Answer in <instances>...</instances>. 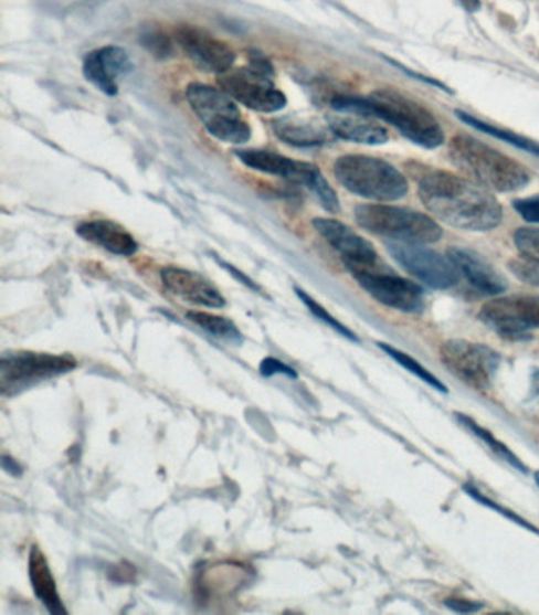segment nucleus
<instances>
[{"label":"nucleus","instance_id":"obj_1","mask_svg":"<svg viewBox=\"0 0 539 615\" xmlns=\"http://www.w3.org/2000/svg\"><path fill=\"white\" fill-rule=\"evenodd\" d=\"M425 210L454 229L490 232L504 219V208L489 189L447 171H431L418 181Z\"/></svg>","mask_w":539,"mask_h":615},{"label":"nucleus","instance_id":"obj_2","mask_svg":"<svg viewBox=\"0 0 539 615\" xmlns=\"http://www.w3.org/2000/svg\"><path fill=\"white\" fill-rule=\"evenodd\" d=\"M332 108L339 113L384 120L398 128L406 140L424 149L440 148L446 140L445 131L435 116L399 91H376L369 97L337 95L332 98Z\"/></svg>","mask_w":539,"mask_h":615},{"label":"nucleus","instance_id":"obj_3","mask_svg":"<svg viewBox=\"0 0 539 615\" xmlns=\"http://www.w3.org/2000/svg\"><path fill=\"white\" fill-rule=\"evenodd\" d=\"M447 153L462 173L494 192H517L530 184V174L522 165L468 135L451 138Z\"/></svg>","mask_w":539,"mask_h":615},{"label":"nucleus","instance_id":"obj_4","mask_svg":"<svg viewBox=\"0 0 539 615\" xmlns=\"http://www.w3.org/2000/svg\"><path fill=\"white\" fill-rule=\"evenodd\" d=\"M334 176L339 184L366 200L390 203L409 193L405 176L387 160L362 153H348L334 163Z\"/></svg>","mask_w":539,"mask_h":615},{"label":"nucleus","instance_id":"obj_5","mask_svg":"<svg viewBox=\"0 0 539 615\" xmlns=\"http://www.w3.org/2000/svg\"><path fill=\"white\" fill-rule=\"evenodd\" d=\"M355 219L366 232L401 243L432 244L442 240L443 230L423 212L388 204H359Z\"/></svg>","mask_w":539,"mask_h":615},{"label":"nucleus","instance_id":"obj_6","mask_svg":"<svg viewBox=\"0 0 539 615\" xmlns=\"http://www.w3.org/2000/svg\"><path fill=\"white\" fill-rule=\"evenodd\" d=\"M186 97L200 123L219 141L241 146L251 140V126L237 108L236 100L225 91L192 83L187 87Z\"/></svg>","mask_w":539,"mask_h":615},{"label":"nucleus","instance_id":"obj_7","mask_svg":"<svg viewBox=\"0 0 539 615\" xmlns=\"http://www.w3.org/2000/svg\"><path fill=\"white\" fill-rule=\"evenodd\" d=\"M237 159L245 167L260 171V173L276 176L285 181L306 187L318 198L326 211L332 212V214L340 211V201L336 190L326 181L325 176L315 165L288 159L282 153L270 151H241L237 152Z\"/></svg>","mask_w":539,"mask_h":615},{"label":"nucleus","instance_id":"obj_8","mask_svg":"<svg viewBox=\"0 0 539 615\" xmlns=\"http://www.w3.org/2000/svg\"><path fill=\"white\" fill-rule=\"evenodd\" d=\"M78 362L70 354L6 353L0 361V390L6 395L23 393L54 377L75 371Z\"/></svg>","mask_w":539,"mask_h":615},{"label":"nucleus","instance_id":"obj_9","mask_svg":"<svg viewBox=\"0 0 539 615\" xmlns=\"http://www.w3.org/2000/svg\"><path fill=\"white\" fill-rule=\"evenodd\" d=\"M479 318L505 339H528L539 329V295L500 296L484 304Z\"/></svg>","mask_w":539,"mask_h":615},{"label":"nucleus","instance_id":"obj_10","mask_svg":"<svg viewBox=\"0 0 539 615\" xmlns=\"http://www.w3.org/2000/svg\"><path fill=\"white\" fill-rule=\"evenodd\" d=\"M273 72L247 65L220 76V86L245 108L258 113H277L287 105V97L273 82Z\"/></svg>","mask_w":539,"mask_h":615},{"label":"nucleus","instance_id":"obj_11","mask_svg":"<svg viewBox=\"0 0 539 615\" xmlns=\"http://www.w3.org/2000/svg\"><path fill=\"white\" fill-rule=\"evenodd\" d=\"M388 251L410 276L434 290H447L459 282V273L450 256H443L425 244L388 241Z\"/></svg>","mask_w":539,"mask_h":615},{"label":"nucleus","instance_id":"obj_12","mask_svg":"<svg viewBox=\"0 0 539 615\" xmlns=\"http://www.w3.org/2000/svg\"><path fill=\"white\" fill-rule=\"evenodd\" d=\"M440 358L447 371L482 391L490 386L500 364V357L493 349L468 340H446L440 349Z\"/></svg>","mask_w":539,"mask_h":615},{"label":"nucleus","instance_id":"obj_13","mask_svg":"<svg viewBox=\"0 0 539 615\" xmlns=\"http://www.w3.org/2000/svg\"><path fill=\"white\" fill-rule=\"evenodd\" d=\"M351 276L362 290L390 309L405 314H421L424 310L423 288L412 280L395 276L383 266L353 271Z\"/></svg>","mask_w":539,"mask_h":615},{"label":"nucleus","instance_id":"obj_14","mask_svg":"<svg viewBox=\"0 0 539 615\" xmlns=\"http://www.w3.org/2000/svg\"><path fill=\"white\" fill-rule=\"evenodd\" d=\"M311 225L323 240L340 255L344 265L350 273L383 266L376 247L345 223L336 221V219L317 218L311 221Z\"/></svg>","mask_w":539,"mask_h":615},{"label":"nucleus","instance_id":"obj_15","mask_svg":"<svg viewBox=\"0 0 539 615\" xmlns=\"http://www.w3.org/2000/svg\"><path fill=\"white\" fill-rule=\"evenodd\" d=\"M178 43L198 68L214 75H225L236 61V54L226 43L193 25L179 29Z\"/></svg>","mask_w":539,"mask_h":615},{"label":"nucleus","instance_id":"obj_16","mask_svg":"<svg viewBox=\"0 0 539 615\" xmlns=\"http://www.w3.org/2000/svg\"><path fill=\"white\" fill-rule=\"evenodd\" d=\"M165 290L182 301L208 309H223L226 306L222 293L200 274L184 267L168 266L160 271Z\"/></svg>","mask_w":539,"mask_h":615},{"label":"nucleus","instance_id":"obj_17","mask_svg":"<svg viewBox=\"0 0 539 615\" xmlns=\"http://www.w3.org/2000/svg\"><path fill=\"white\" fill-rule=\"evenodd\" d=\"M134 68L127 51L119 46H104L91 51L84 57L83 73L101 93L116 95L119 79Z\"/></svg>","mask_w":539,"mask_h":615},{"label":"nucleus","instance_id":"obj_18","mask_svg":"<svg viewBox=\"0 0 539 615\" xmlns=\"http://www.w3.org/2000/svg\"><path fill=\"white\" fill-rule=\"evenodd\" d=\"M447 256L456 266L459 276L484 295H501L508 288L505 277L484 256L471 248L451 247L447 248Z\"/></svg>","mask_w":539,"mask_h":615},{"label":"nucleus","instance_id":"obj_19","mask_svg":"<svg viewBox=\"0 0 539 615\" xmlns=\"http://www.w3.org/2000/svg\"><path fill=\"white\" fill-rule=\"evenodd\" d=\"M76 233L87 243L105 248L109 254L131 256L138 252V243L124 226L106 219L80 223Z\"/></svg>","mask_w":539,"mask_h":615},{"label":"nucleus","instance_id":"obj_20","mask_svg":"<svg viewBox=\"0 0 539 615\" xmlns=\"http://www.w3.org/2000/svg\"><path fill=\"white\" fill-rule=\"evenodd\" d=\"M329 131L345 141L358 145L380 146L390 140L387 128L368 116L340 113L328 117Z\"/></svg>","mask_w":539,"mask_h":615},{"label":"nucleus","instance_id":"obj_21","mask_svg":"<svg viewBox=\"0 0 539 615\" xmlns=\"http://www.w3.org/2000/svg\"><path fill=\"white\" fill-rule=\"evenodd\" d=\"M29 580L36 600L46 607L47 613L54 615L67 614L61 596H59L56 581L51 573L50 563L39 544H32L29 552Z\"/></svg>","mask_w":539,"mask_h":615},{"label":"nucleus","instance_id":"obj_22","mask_svg":"<svg viewBox=\"0 0 539 615\" xmlns=\"http://www.w3.org/2000/svg\"><path fill=\"white\" fill-rule=\"evenodd\" d=\"M274 134L278 140L298 146V148H311V146L325 145L328 141V135L320 127L292 119L276 120Z\"/></svg>","mask_w":539,"mask_h":615},{"label":"nucleus","instance_id":"obj_23","mask_svg":"<svg viewBox=\"0 0 539 615\" xmlns=\"http://www.w3.org/2000/svg\"><path fill=\"white\" fill-rule=\"evenodd\" d=\"M456 115L459 116V119L464 120L467 126L475 128V130L490 135V137L497 138V140L508 142V145L515 146V148L520 149V151H526L531 153V156L539 157V142L522 137V135H517L515 131L506 130V128L495 127L493 124L484 123V120L467 115V113L456 112Z\"/></svg>","mask_w":539,"mask_h":615},{"label":"nucleus","instance_id":"obj_24","mask_svg":"<svg viewBox=\"0 0 539 615\" xmlns=\"http://www.w3.org/2000/svg\"><path fill=\"white\" fill-rule=\"evenodd\" d=\"M187 318H189L192 324L200 326L208 335L218 337V339L223 340V342L242 343V340H244L237 326L229 320V318L220 317V315L200 312V310H190V312L187 314Z\"/></svg>","mask_w":539,"mask_h":615},{"label":"nucleus","instance_id":"obj_25","mask_svg":"<svg viewBox=\"0 0 539 615\" xmlns=\"http://www.w3.org/2000/svg\"><path fill=\"white\" fill-rule=\"evenodd\" d=\"M454 416H456L462 426L467 427V430L471 431L473 435H476V437H478L484 445L489 446L495 456L504 459L506 464L511 465V467L519 470L520 474H527L526 465H524L522 460H520L519 457H517L516 454L505 445V443L497 441V438H495L489 431L479 426V424L476 423V421H473L471 416L462 415V413H456Z\"/></svg>","mask_w":539,"mask_h":615},{"label":"nucleus","instance_id":"obj_26","mask_svg":"<svg viewBox=\"0 0 539 615\" xmlns=\"http://www.w3.org/2000/svg\"><path fill=\"white\" fill-rule=\"evenodd\" d=\"M379 349L383 350L391 360L401 364L405 371L412 372L413 375H416L418 379L423 380L424 383H427L429 386L434 388V390L438 391V393L446 394L447 388L445 384L440 382L438 379L434 375V373L429 372L427 369L424 368L421 362L414 360V358L410 357V354L403 353V351L394 349L392 346H388V343H379Z\"/></svg>","mask_w":539,"mask_h":615},{"label":"nucleus","instance_id":"obj_27","mask_svg":"<svg viewBox=\"0 0 539 615\" xmlns=\"http://www.w3.org/2000/svg\"><path fill=\"white\" fill-rule=\"evenodd\" d=\"M295 291L300 301H303L304 306L310 310L315 318H318V320L323 321V324L328 325L329 328L334 329V331L339 332V335L344 336L345 339L351 340V342L355 343L359 342L358 336H356L351 329H348L347 326L340 324L336 317H332V315L329 314L320 303L315 301L311 296L307 295L304 290H299V288H295Z\"/></svg>","mask_w":539,"mask_h":615},{"label":"nucleus","instance_id":"obj_28","mask_svg":"<svg viewBox=\"0 0 539 615\" xmlns=\"http://www.w3.org/2000/svg\"><path fill=\"white\" fill-rule=\"evenodd\" d=\"M515 243L517 251L522 256L539 263V226H526V229L517 230Z\"/></svg>","mask_w":539,"mask_h":615},{"label":"nucleus","instance_id":"obj_29","mask_svg":"<svg viewBox=\"0 0 539 615\" xmlns=\"http://www.w3.org/2000/svg\"><path fill=\"white\" fill-rule=\"evenodd\" d=\"M508 266L517 279L530 287L539 288V263L524 256V258L511 259Z\"/></svg>","mask_w":539,"mask_h":615},{"label":"nucleus","instance_id":"obj_30","mask_svg":"<svg viewBox=\"0 0 539 615\" xmlns=\"http://www.w3.org/2000/svg\"><path fill=\"white\" fill-rule=\"evenodd\" d=\"M465 490H467L468 496L473 497L476 501H479V503H483L484 507L490 508V510L497 511L498 515L505 516V518L509 519V521L516 522L517 526L524 527V529L539 534V530L535 529V527L531 526V523H528L526 519L519 518V516L515 515V512L506 510V508L501 507V505L487 499V497H484L483 494L478 492V490L471 488V486H465Z\"/></svg>","mask_w":539,"mask_h":615},{"label":"nucleus","instance_id":"obj_31","mask_svg":"<svg viewBox=\"0 0 539 615\" xmlns=\"http://www.w3.org/2000/svg\"><path fill=\"white\" fill-rule=\"evenodd\" d=\"M141 42L156 56L168 57L172 53L170 39L159 31L142 32Z\"/></svg>","mask_w":539,"mask_h":615},{"label":"nucleus","instance_id":"obj_32","mask_svg":"<svg viewBox=\"0 0 539 615\" xmlns=\"http://www.w3.org/2000/svg\"><path fill=\"white\" fill-rule=\"evenodd\" d=\"M260 373L266 379L274 375H285L292 380L299 379L298 372L292 365L285 364L284 361L276 360V358H264L262 364H260Z\"/></svg>","mask_w":539,"mask_h":615},{"label":"nucleus","instance_id":"obj_33","mask_svg":"<svg viewBox=\"0 0 539 615\" xmlns=\"http://www.w3.org/2000/svg\"><path fill=\"white\" fill-rule=\"evenodd\" d=\"M512 206L524 221L539 225V195L519 198Z\"/></svg>","mask_w":539,"mask_h":615},{"label":"nucleus","instance_id":"obj_34","mask_svg":"<svg viewBox=\"0 0 539 615\" xmlns=\"http://www.w3.org/2000/svg\"><path fill=\"white\" fill-rule=\"evenodd\" d=\"M447 609L454 611L459 614H473L482 611L486 604L483 602H475V600L467 598H447L445 600Z\"/></svg>","mask_w":539,"mask_h":615},{"label":"nucleus","instance_id":"obj_35","mask_svg":"<svg viewBox=\"0 0 539 615\" xmlns=\"http://www.w3.org/2000/svg\"><path fill=\"white\" fill-rule=\"evenodd\" d=\"M0 463H2L3 470H6L9 475L14 476V478H20V476L23 475V467H21V465L18 464L13 457L7 456L6 454V456H2V460H0Z\"/></svg>","mask_w":539,"mask_h":615},{"label":"nucleus","instance_id":"obj_36","mask_svg":"<svg viewBox=\"0 0 539 615\" xmlns=\"http://www.w3.org/2000/svg\"><path fill=\"white\" fill-rule=\"evenodd\" d=\"M462 6L465 7V10L468 12H478L479 7H482V2L479 0H461Z\"/></svg>","mask_w":539,"mask_h":615},{"label":"nucleus","instance_id":"obj_37","mask_svg":"<svg viewBox=\"0 0 539 615\" xmlns=\"http://www.w3.org/2000/svg\"><path fill=\"white\" fill-rule=\"evenodd\" d=\"M535 479H537V485L539 486V474L535 475Z\"/></svg>","mask_w":539,"mask_h":615}]
</instances>
